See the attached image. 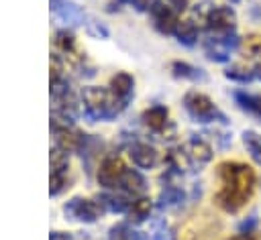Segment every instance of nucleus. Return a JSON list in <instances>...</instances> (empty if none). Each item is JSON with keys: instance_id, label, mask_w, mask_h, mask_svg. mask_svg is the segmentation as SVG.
Segmentation results:
<instances>
[{"instance_id": "obj_14", "label": "nucleus", "mask_w": 261, "mask_h": 240, "mask_svg": "<svg viewBox=\"0 0 261 240\" xmlns=\"http://www.w3.org/2000/svg\"><path fill=\"white\" fill-rule=\"evenodd\" d=\"M171 71H173L175 77H184V79H190V81H204L206 79V73L200 67H194L190 63H181V61H175L171 65Z\"/></svg>"}, {"instance_id": "obj_4", "label": "nucleus", "mask_w": 261, "mask_h": 240, "mask_svg": "<svg viewBox=\"0 0 261 240\" xmlns=\"http://www.w3.org/2000/svg\"><path fill=\"white\" fill-rule=\"evenodd\" d=\"M237 45H239V37L234 33H222V35L208 37L204 43V51L212 61H228L230 51Z\"/></svg>"}, {"instance_id": "obj_5", "label": "nucleus", "mask_w": 261, "mask_h": 240, "mask_svg": "<svg viewBox=\"0 0 261 240\" xmlns=\"http://www.w3.org/2000/svg\"><path fill=\"white\" fill-rule=\"evenodd\" d=\"M206 26L210 28V33L214 35H222V33H232L234 22H237V14L230 6H216L208 12L206 16Z\"/></svg>"}, {"instance_id": "obj_34", "label": "nucleus", "mask_w": 261, "mask_h": 240, "mask_svg": "<svg viewBox=\"0 0 261 240\" xmlns=\"http://www.w3.org/2000/svg\"><path fill=\"white\" fill-rule=\"evenodd\" d=\"M230 2H239V0H230Z\"/></svg>"}, {"instance_id": "obj_17", "label": "nucleus", "mask_w": 261, "mask_h": 240, "mask_svg": "<svg viewBox=\"0 0 261 240\" xmlns=\"http://www.w3.org/2000/svg\"><path fill=\"white\" fill-rule=\"evenodd\" d=\"M184 201V191L177 185H165L159 193V205L161 207H169V205H177Z\"/></svg>"}, {"instance_id": "obj_15", "label": "nucleus", "mask_w": 261, "mask_h": 240, "mask_svg": "<svg viewBox=\"0 0 261 240\" xmlns=\"http://www.w3.org/2000/svg\"><path fill=\"white\" fill-rule=\"evenodd\" d=\"M120 185H122L128 193H133V195L143 193V191L147 189V181H145L137 171H126L124 177H122V181H120Z\"/></svg>"}, {"instance_id": "obj_19", "label": "nucleus", "mask_w": 261, "mask_h": 240, "mask_svg": "<svg viewBox=\"0 0 261 240\" xmlns=\"http://www.w3.org/2000/svg\"><path fill=\"white\" fill-rule=\"evenodd\" d=\"M243 144L247 146L249 155L261 165V136L253 130H245L243 132Z\"/></svg>"}, {"instance_id": "obj_23", "label": "nucleus", "mask_w": 261, "mask_h": 240, "mask_svg": "<svg viewBox=\"0 0 261 240\" xmlns=\"http://www.w3.org/2000/svg\"><path fill=\"white\" fill-rule=\"evenodd\" d=\"M100 203H104L108 209H112V212H124L126 207H128V201H126V197H122V195H114V193H110V195H102V201Z\"/></svg>"}, {"instance_id": "obj_24", "label": "nucleus", "mask_w": 261, "mask_h": 240, "mask_svg": "<svg viewBox=\"0 0 261 240\" xmlns=\"http://www.w3.org/2000/svg\"><path fill=\"white\" fill-rule=\"evenodd\" d=\"M51 165H53V171H59L63 173V169L67 167V157L63 151H53L51 153Z\"/></svg>"}, {"instance_id": "obj_30", "label": "nucleus", "mask_w": 261, "mask_h": 240, "mask_svg": "<svg viewBox=\"0 0 261 240\" xmlns=\"http://www.w3.org/2000/svg\"><path fill=\"white\" fill-rule=\"evenodd\" d=\"M169 6H173L175 10H184L186 8V0H169Z\"/></svg>"}, {"instance_id": "obj_3", "label": "nucleus", "mask_w": 261, "mask_h": 240, "mask_svg": "<svg viewBox=\"0 0 261 240\" xmlns=\"http://www.w3.org/2000/svg\"><path fill=\"white\" fill-rule=\"evenodd\" d=\"M184 106H186V110L190 112V116L196 118L198 122H214V120L226 122V116L214 106V102H212L206 94L188 92L186 98H184Z\"/></svg>"}, {"instance_id": "obj_28", "label": "nucleus", "mask_w": 261, "mask_h": 240, "mask_svg": "<svg viewBox=\"0 0 261 240\" xmlns=\"http://www.w3.org/2000/svg\"><path fill=\"white\" fill-rule=\"evenodd\" d=\"M153 240H173V234H171L167 228H161V230L153 236Z\"/></svg>"}, {"instance_id": "obj_9", "label": "nucleus", "mask_w": 261, "mask_h": 240, "mask_svg": "<svg viewBox=\"0 0 261 240\" xmlns=\"http://www.w3.org/2000/svg\"><path fill=\"white\" fill-rule=\"evenodd\" d=\"M151 14H153V22L155 26L169 35V33H175L177 28V18H175V12L169 8V4H161V2H155L153 8H151Z\"/></svg>"}, {"instance_id": "obj_7", "label": "nucleus", "mask_w": 261, "mask_h": 240, "mask_svg": "<svg viewBox=\"0 0 261 240\" xmlns=\"http://www.w3.org/2000/svg\"><path fill=\"white\" fill-rule=\"evenodd\" d=\"M65 214L75 218V220H86V222H94L96 218H100L102 214V205L92 201V199H71L67 205H65Z\"/></svg>"}, {"instance_id": "obj_25", "label": "nucleus", "mask_w": 261, "mask_h": 240, "mask_svg": "<svg viewBox=\"0 0 261 240\" xmlns=\"http://www.w3.org/2000/svg\"><path fill=\"white\" fill-rule=\"evenodd\" d=\"M55 43H57V47H61V49L67 53V51L73 47V37L67 35V33H59L57 39H55Z\"/></svg>"}, {"instance_id": "obj_6", "label": "nucleus", "mask_w": 261, "mask_h": 240, "mask_svg": "<svg viewBox=\"0 0 261 240\" xmlns=\"http://www.w3.org/2000/svg\"><path fill=\"white\" fill-rule=\"evenodd\" d=\"M124 173H126V167H124L122 159L120 157H108L102 163L100 171H98V181L102 185H106V187H114V185H118L122 181Z\"/></svg>"}, {"instance_id": "obj_26", "label": "nucleus", "mask_w": 261, "mask_h": 240, "mask_svg": "<svg viewBox=\"0 0 261 240\" xmlns=\"http://www.w3.org/2000/svg\"><path fill=\"white\" fill-rule=\"evenodd\" d=\"M257 216H249L247 220H243L241 224H239V230H241V234H251V230L257 226Z\"/></svg>"}, {"instance_id": "obj_21", "label": "nucleus", "mask_w": 261, "mask_h": 240, "mask_svg": "<svg viewBox=\"0 0 261 240\" xmlns=\"http://www.w3.org/2000/svg\"><path fill=\"white\" fill-rule=\"evenodd\" d=\"M55 12H57L63 20H67L69 24H77V22L82 20V12H80V8L73 6V4H65V2H61L59 6H55Z\"/></svg>"}, {"instance_id": "obj_11", "label": "nucleus", "mask_w": 261, "mask_h": 240, "mask_svg": "<svg viewBox=\"0 0 261 240\" xmlns=\"http://www.w3.org/2000/svg\"><path fill=\"white\" fill-rule=\"evenodd\" d=\"M234 102L243 112H247L255 118H261V94L234 92Z\"/></svg>"}, {"instance_id": "obj_2", "label": "nucleus", "mask_w": 261, "mask_h": 240, "mask_svg": "<svg viewBox=\"0 0 261 240\" xmlns=\"http://www.w3.org/2000/svg\"><path fill=\"white\" fill-rule=\"evenodd\" d=\"M84 104H86L88 114L94 118H112L126 106V102L118 100L116 96L110 98V94L102 87H86Z\"/></svg>"}, {"instance_id": "obj_12", "label": "nucleus", "mask_w": 261, "mask_h": 240, "mask_svg": "<svg viewBox=\"0 0 261 240\" xmlns=\"http://www.w3.org/2000/svg\"><path fill=\"white\" fill-rule=\"evenodd\" d=\"M143 122L155 130V132H163L167 126V110L163 106H153L143 114Z\"/></svg>"}, {"instance_id": "obj_33", "label": "nucleus", "mask_w": 261, "mask_h": 240, "mask_svg": "<svg viewBox=\"0 0 261 240\" xmlns=\"http://www.w3.org/2000/svg\"><path fill=\"white\" fill-rule=\"evenodd\" d=\"M259 55H261V53H259ZM255 77H259V79H261V59H259V63L255 65Z\"/></svg>"}, {"instance_id": "obj_13", "label": "nucleus", "mask_w": 261, "mask_h": 240, "mask_svg": "<svg viewBox=\"0 0 261 240\" xmlns=\"http://www.w3.org/2000/svg\"><path fill=\"white\" fill-rule=\"evenodd\" d=\"M110 87H112V94L118 100L126 102L128 96H130V92H133V77L128 73H116L112 77V81H110Z\"/></svg>"}, {"instance_id": "obj_22", "label": "nucleus", "mask_w": 261, "mask_h": 240, "mask_svg": "<svg viewBox=\"0 0 261 240\" xmlns=\"http://www.w3.org/2000/svg\"><path fill=\"white\" fill-rule=\"evenodd\" d=\"M224 75H226L228 79H232V81L247 83V81H251V79L255 77V71H251V69H247V67H243V65H230V67L224 71Z\"/></svg>"}, {"instance_id": "obj_16", "label": "nucleus", "mask_w": 261, "mask_h": 240, "mask_svg": "<svg viewBox=\"0 0 261 240\" xmlns=\"http://www.w3.org/2000/svg\"><path fill=\"white\" fill-rule=\"evenodd\" d=\"M175 35H177L179 43H184V45H194V43L198 41V26L194 24V20H184V22H177Z\"/></svg>"}, {"instance_id": "obj_29", "label": "nucleus", "mask_w": 261, "mask_h": 240, "mask_svg": "<svg viewBox=\"0 0 261 240\" xmlns=\"http://www.w3.org/2000/svg\"><path fill=\"white\" fill-rule=\"evenodd\" d=\"M124 240H147V238H145V234H141V232H130V230H126Z\"/></svg>"}, {"instance_id": "obj_31", "label": "nucleus", "mask_w": 261, "mask_h": 240, "mask_svg": "<svg viewBox=\"0 0 261 240\" xmlns=\"http://www.w3.org/2000/svg\"><path fill=\"white\" fill-rule=\"evenodd\" d=\"M51 240H71V236L69 234H63V232H55L51 236Z\"/></svg>"}, {"instance_id": "obj_18", "label": "nucleus", "mask_w": 261, "mask_h": 240, "mask_svg": "<svg viewBox=\"0 0 261 240\" xmlns=\"http://www.w3.org/2000/svg\"><path fill=\"white\" fill-rule=\"evenodd\" d=\"M57 142L61 144V148L69 151V148L80 146V142H82V134L75 132V130H69L67 126H63V128H57Z\"/></svg>"}, {"instance_id": "obj_10", "label": "nucleus", "mask_w": 261, "mask_h": 240, "mask_svg": "<svg viewBox=\"0 0 261 240\" xmlns=\"http://www.w3.org/2000/svg\"><path fill=\"white\" fill-rule=\"evenodd\" d=\"M130 159L141 169H151L157 163V151L145 142H137L130 146Z\"/></svg>"}, {"instance_id": "obj_8", "label": "nucleus", "mask_w": 261, "mask_h": 240, "mask_svg": "<svg viewBox=\"0 0 261 240\" xmlns=\"http://www.w3.org/2000/svg\"><path fill=\"white\" fill-rule=\"evenodd\" d=\"M184 155H186V159H188V163L192 165V167H202V165H206L210 159H212V148H210V144L208 142H204L202 138H192L186 146H184Z\"/></svg>"}, {"instance_id": "obj_27", "label": "nucleus", "mask_w": 261, "mask_h": 240, "mask_svg": "<svg viewBox=\"0 0 261 240\" xmlns=\"http://www.w3.org/2000/svg\"><path fill=\"white\" fill-rule=\"evenodd\" d=\"M130 2L135 4L137 10H151L155 4V0H130Z\"/></svg>"}, {"instance_id": "obj_20", "label": "nucleus", "mask_w": 261, "mask_h": 240, "mask_svg": "<svg viewBox=\"0 0 261 240\" xmlns=\"http://www.w3.org/2000/svg\"><path fill=\"white\" fill-rule=\"evenodd\" d=\"M149 214H151V201L147 197H141V199L133 201V205L128 207V216L135 222H143L145 218H149Z\"/></svg>"}, {"instance_id": "obj_1", "label": "nucleus", "mask_w": 261, "mask_h": 240, "mask_svg": "<svg viewBox=\"0 0 261 240\" xmlns=\"http://www.w3.org/2000/svg\"><path fill=\"white\" fill-rule=\"evenodd\" d=\"M218 179H220V189L214 195V201L218 207H222L228 214H237L245 203L251 199L255 185H257V175L255 171L237 161H224L218 165Z\"/></svg>"}, {"instance_id": "obj_32", "label": "nucleus", "mask_w": 261, "mask_h": 240, "mask_svg": "<svg viewBox=\"0 0 261 240\" xmlns=\"http://www.w3.org/2000/svg\"><path fill=\"white\" fill-rule=\"evenodd\" d=\"M228 240H255L251 234H243V236H234V238H228Z\"/></svg>"}]
</instances>
